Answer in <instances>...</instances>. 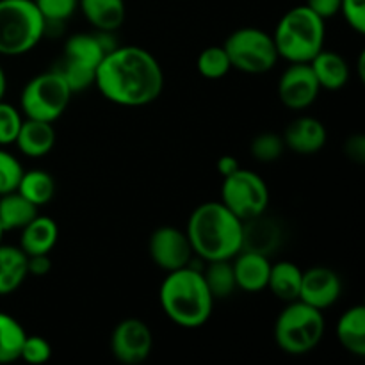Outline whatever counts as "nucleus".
Masks as SVG:
<instances>
[{"instance_id": "f8f14e48", "label": "nucleus", "mask_w": 365, "mask_h": 365, "mask_svg": "<svg viewBox=\"0 0 365 365\" xmlns=\"http://www.w3.org/2000/svg\"><path fill=\"white\" fill-rule=\"evenodd\" d=\"M319 91L321 86L309 63H289L278 81V98L291 110L309 109Z\"/></svg>"}, {"instance_id": "ea45409f", "label": "nucleus", "mask_w": 365, "mask_h": 365, "mask_svg": "<svg viewBox=\"0 0 365 365\" xmlns=\"http://www.w3.org/2000/svg\"><path fill=\"white\" fill-rule=\"evenodd\" d=\"M217 173L221 175V177H228V175H232L234 171H237L239 168H241V164H239V160L235 159L234 155H223L220 157V160H217Z\"/></svg>"}, {"instance_id": "aec40b11", "label": "nucleus", "mask_w": 365, "mask_h": 365, "mask_svg": "<svg viewBox=\"0 0 365 365\" xmlns=\"http://www.w3.org/2000/svg\"><path fill=\"white\" fill-rule=\"evenodd\" d=\"M78 9L89 25L100 32H114L125 24V0H78Z\"/></svg>"}, {"instance_id": "f03ea898", "label": "nucleus", "mask_w": 365, "mask_h": 365, "mask_svg": "<svg viewBox=\"0 0 365 365\" xmlns=\"http://www.w3.org/2000/svg\"><path fill=\"white\" fill-rule=\"evenodd\" d=\"M191 248L203 262L230 260L242 248V221L221 202L196 207L185 227Z\"/></svg>"}, {"instance_id": "dca6fc26", "label": "nucleus", "mask_w": 365, "mask_h": 365, "mask_svg": "<svg viewBox=\"0 0 365 365\" xmlns=\"http://www.w3.org/2000/svg\"><path fill=\"white\" fill-rule=\"evenodd\" d=\"M284 232L277 220L266 216V212L252 220L242 221V248L248 252L271 257L282 245Z\"/></svg>"}, {"instance_id": "393cba45", "label": "nucleus", "mask_w": 365, "mask_h": 365, "mask_svg": "<svg viewBox=\"0 0 365 365\" xmlns=\"http://www.w3.org/2000/svg\"><path fill=\"white\" fill-rule=\"evenodd\" d=\"M38 216V207L13 191L0 196V225L4 232L21 230L29 221Z\"/></svg>"}, {"instance_id": "6ab92c4d", "label": "nucleus", "mask_w": 365, "mask_h": 365, "mask_svg": "<svg viewBox=\"0 0 365 365\" xmlns=\"http://www.w3.org/2000/svg\"><path fill=\"white\" fill-rule=\"evenodd\" d=\"M59 239V227L48 216H38L20 230V248L27 257L50 255Z\"/></svg>"}, {"instance_id": "9d476101", "label": "nucleus", "mask_w": 365, "mask_h": 365, "mask_svg": "<svg viewBox=\"0 0 365 365\" xmlns=\"http://www.w3.org/2000/svg\"><path fill=\"white\" fill-rule=\"evenodd\" d=\"M110 353L123 365H139L148 360L153 349V331L138 317H127L110 334Z\"/></svg>"}, {"instance_id": "4468645a", "label": "nucleus", "mask_w": 365, "mask_h": 365, "mask_svg": "<svg viewBox=\"0 0 365 365\" xmlns=\"http://www.w3.org/2000/svg\"><path fill=\"white\" fill-rule=\"evenodd\" d=\"M113 32H78V34L70 36L64 43V61L81 64L96 70L98 64L102 63L107 52L118 46L109 39Z\"/></svg>"}, {"instance_id": "7c9ffc66", "label": "nucleus", "mask_w": 365, "mask_h": 365, "mask_svg": "<svg viewBox=\"0 0 365 365\" xmlns=\"http://www.w3.org/2000/svg\"><path fill=\"white\" fill-rule=\"evenodd\" d=\"M34 4L45 18L46 31L50 24L61 25L63 21L70 20L78 9V0H34Z\"/></svg>"}, {"instance_id": "1a4fd4ad", "label": "nucleus", "mask_w": 365, "mask_h": 365, "mask_svg": "<svg viewBox=\"0 0 365 365\" xmlns=\"http://www.w3.org/2000/svg\"><path fill=\"white\" fill-rule=\"evenodd\" d=\"M269 198V187L257 171L239 168L237 171L223 178L220 202L241 221L266 212Z\"/></svg>"}, {"instance_id": "a211bd4d", "label": "nucleus", "mask_w": 365, "mask_h": 365, "mask_svg": "<svg viewBox=\"0 0 365 365\" xmlns=\"http://www.w3.org/2000/svg\"><path fill=\"white\" fill-rule=\"evenodd\" d=\"M14 145L25 157L41 159L48 155L56 146V128L46 121L24 118Z\"/></svg>"}, {"instance_id": "473e14b6", "label": "nucleus", "mask_w": 365, "mask_h": 365, "mask_svg": "<svg viewBox=\"0 0 365 365\" xmlns=\"http://www.w3.org/2000/svg\"><path fill=\"white\" fill-rule=\"evenodd\" d=\"M24 175V166L11 152L0 146V196L16 191L18 182Z\"/></svg>"}, {"instance_id": "9b49d317", "label": "nucleus", "mask_w": 365, "mask_h": 365, "mask_svg": "<svg viewBox=\"0 0 365 365\" xmlns=\"http://www.w3.org/2000/svg\"><path fill=\"white\" fill-rule=\"evenodd\" d=\"M148 253L152 262L166 273L189 266L195 255L185 230L171 227V225L159 227L152 232L148 241Z\"/></svg>"}, {"instance_id": "a19ab883", "label": "nucleus", "mask_w": 365, "mask_h": 365, "mask_svg": "<svg viewBox=\"0 0 365 365\" xmlns=\"http://www.w3.org/2000/svg\"><path fill=\"white\" fill-rule=\"evenodd\" d=\"M6 91H7V77H6V71H4L2 64H0V100H4Z\"/></svg>"}, {"instance_id": "39448f33", "label": "nucleus", "mask_w": 365, "mask_h": 365, "mask_svg": "<svg viewBox=\"0 0 365 365\" xmlns=\"http://www.w3.org/2000/svg\"><path fill=\"white\" fill-rule=\"evenodd\" d=\"M327 330V321L321 310L294 299L285 305L274 321L273 337L278 348L292 356L314 351L321 344Z\"/></svg>"}, {"instance_id": "5701e85b", "label": "nucleus", "mask_w": 365, "mask_h": 365, "mask_svg": "<svg viewBox=\"0 0 365 365\" xmlns=\"http://www.w3.org/2000/svg\"><path fill=\"white\" fill-rule=\"evenodd\" d=\"M337 339L353 356H365V307L355 305L339 317Z\"/></svg>"}, {"instance_id": "f257e3e1", "label": "nucleus", "mask_w": 365, "mask_h": 365, "mask_svg": "<svg viewBox=\"0 0 365 365\" xmlns=\"http://www.w3.org/2000/svg\"><path fill=\"white\" fill-rule=\"evenodd\" d=\"M95 86L114 106L145 107L163 93L164 71L143 46H114L96 68Z\"/></svg>"}, {"instance_id": "423d86ee", "label": "nucleus", "mask_w": 365, "mask_h": 365, "mask_svg": "<svg viewBox=\"0 0 365 365\" xmlns=\"http://www.w3.org/2000/svg\"><path fill=\"white\" fill-rule=\"evenodd\" d=\"M45 34L46 21L34 0H0V56H25Z\"/></svg>"}, {"instance_id": "6e6552de", "label": "nucleus", "mask_w": 365, "mask_h": 365, "mask_svg": "<svg viewBox=\"0 0 365 365\" xmlns=\"http://www.w3.org/2000/svg\"><path fill=\"white\" fill-rule=\"evenodd\" d=\"M232 68L248 75H262L273 70L278 63L274 39L269 32L257 27H241L225 41Z\"/></svg>"}, {"instance_id": "79ce46f5", "label": "nucleus", "mask_w": 365, "mask_h": 365, "mask_svg": "<svg viewBox=\"0 0 365 365\" xmlns=\"http://www.w3.org/2000/svg\"><path fill=\"white\" fill-rule=\"evenodd\" d=\"M365 56L362 53V56H360V59H359V77H360V81H365Z\"/></svg>"}, {"instance_id": "c85d7f7f", "label": "nucleus", "mask_w": 365, "mask_h": 365, "mask_svg": "<svg viewBox=\"0 0 365 365\" xmlns=\"http://www.w3.org/2000/svg\"><path fill=\"white\" fill-rule=\"evenodd\" d=\"M196 68H198V73L207 81H220V78L227 77L228 71L232 70V63L223 46L212 45L200 52L198 59H196Z\"/></svg>"}, {"instance_id": "412c9836", "label": "nucleus", "mask_w": 365, "mask_h": 365, "mask_svg": "<svg viewBox=\"0 0 365 365\" xmlns=\"http://www.w3.org/2000/svg\"><path fill=\"white\" fill-rule=\"evenodd\" d=\"M309 64L316 75L317 82H319L321 89L339 91L348 84L349 64L346 63L341 53L323 48Z\"/></svg>"}, {"instance_id": "2eb2a0df", "label": "nucleus", "mask_w": 365, "mask_h": 365, "mask_svg": "<svg viewBox=\"0 0 365 365\" xmlns=\"http://www.w3.org/2000/svg\"><path fill=\"white\" fill-rule=\"evenodd\" d=\"M285 150L298 155H316L324 148L328 141L327 127L314 116H302L292 121L284 132Z\"/></svg>"}, {"instance_id": "4be33fe9", "label": "nucleus", "mask_w": 365, "mask_h": 365, "mask_svg": "<svg viewBox=\"0 0 365 365\" xmlns=\"http://www.w3.org/2000/svg\"><path fill=\"white\" fill-rule=\"evenodd\" d=\"M27 255L20 246L0 245V296L16 292L27 280Z\"/></svg>"}, {"instance_id": "a878e982", "label": "nucleus", "mask_w": 365, "mask_h": 365, "mask_svg": "<svg viewBox=\"0 0 365 365\" xmlns=\"http://www.w3.org/2000/svg\"><path fill=\"white\" fill-rule=\"evenodd\" d=\"M16 192H20L25 200L36 207H43L52 202L56 195V182L50 173L43 170L24 171L18 182Z\"/></svg>"}, {"instance_id": "c756f323", "label": "nucleus", "mask_w": 365, "mask_h": 365, "mask_svg": "<svg viewBox=\"0 0 365 365\" xmlns=\"http://www.w3.org/2000/svg\"><path fill=\"white\" fill-rule=\"evenodd\" d=\"M250 152H252L253 159L259 160V163H274L285 152L284 138L274 134V132H262V134L253 138Z\"/></svg>"}, {"instance_id": "bb28decb", "label": "nucleus", "mask_w": 365, "mask_h": 365, "mask_svg": "<svg viewBox=\"0 0 365 365\" xmlns=\"http://www.w3.org/2000/svg\"><path fill=\"white\" fill-rule=\"evenodd\" d=\"M207 267L202 269L203 280H205L207 287H209L210 294L214 299H225L230 298L235 292L237 285H235V274L234 266L230 260H210L205 262Z\"/></svg>"}, {"instance_id": "7ed1b4c3", "label": "nucleus", "mask_w": 365, "mask_h": 365, "mask_svg": "<svg viewBox=\"0 0 365 365\" xmlns=\"http://www.w3.org/2000/svg\"><path fill=\"white\" fill-rule=\"evenodd\" d=\"M216 299L210 294L202 269L192 264L166 273L159 289V303L164 316L185 330L202 328L209 323Z\"/></svg>"}, {"instance_id": "ddd939ff", "label": "nucleus", "mask_w": 365, "mask_h": 365, "mask_svg": "<svg viewBox=\"0 0 365 365\" xmlns=\"http://www.w3.org/2000/svg\"><path fill=\"white\" fill-rule=\"evenodd\" d=\"M341 294L342 280L334 269L327 266H316L303 271L298 298L303 303L324 312L339 302Z\"/></svg>"}, {"instance_id": "c9c22d12", "label": "nucleus", "mask_w": 365, "mask_h": 365, "mask_svg": "<svg viewBox=\"0 0 365 365\" xmlns=\"http://www.w3.org/2000/svg\"><path fill=\"white\" fill-rule=\"evenodd\" d=\"M339 13L356 34H365V0H341Z\"/></svg>"}, {"instance_id": "f704fd0d", "label": "nucleus", "mask_w": 365, "mask_h": 365, "mask_svg": "<svg viewBox=\"0 0 365 365\" xmlns=\"http://www.w3.org/2000/svg\"><path fill=\"white\" fill-rule=\"evenodd\" d=\"M52 359V346L41 335H27L21 346L20 360L29 365H43Z\"/></svg>"}, {"instance_id": "72a5a7b5", "label": "nucleus", "mask_w": 365, "mask_h": 365, "mask_svg": "<svg viewBox=\"0 0 365 365\" xmlns=\"http://www.w3.org/2000/svg\"><path fill=\"white\" fill-rule=\"evenodd\" d=\"M21 121H24L21 110L0 100V146L14 145Z\"/></svg>"}, {"instance_id": "37998d69", "label": "nucleus", "mask_w": 365, "mask_h": 365, "mask_svg": "<svg viewBox=\"0 0 365 365\" xmlns=\"http://www.w3.org/2000/svg\"><path fill=\"white\" fill-rule=\"evenodd\" d=\"M4 234H6V232H4L2 225H0V245H2V237H4Z\"/></svg>"}, {"instance_id": "20e7f679", "label": "nucleus", "mask_w": 365, "mask_h": 365, "mask_svg": "<svg viewBox=\"0 0 365 365\" xmlns=\"http://www.w3.org/2000/svg\"><path fill=\"white\" fill-rule=\"evenodd\" d=\"M324 21L327 20L317 16L305 4L289 9L271 34L278 57L287 63H310L324 48Z\"/></svg>"}, {"instance_id": "cd10ccee", "label": "nucleus", "mask_w": 365, "mask_h": 365, "mask_svg": "<svg viewBox=\"0 0 365 365\" xmlns=\"http://www.w3.org/2000/svg\"><path fill=\"white\" fill-rule=\"evenodd\" d=\"M27 331L20 321L9 314L0 312V365L13 364L20 360L21 346H24Z\"/></svg>"}, {"instance_id": "b1692460", "label": "nucleus", "mask_w": 365, "mask_h": 365, "mask_svg": "<svg viewBox=\"0 0 365 365\" xmlns=\"http://www.w3.org/2000/svg\"><path fill=\"white\" fill-rule=\"evenodd\" d=\"M303 271L289 260H280L277 264H271L269 280L267 289L273 292V296L280 302H294L299 298V289H302Z\"/></svg>"}, {"instance_id": "f3484780", "label": "nucleus", "mask_w": 365, "mask_h": 365, "mask_svg": "<svg viewBox=\"0 0 365 365\" xmlns=\"http://www.w3.org/2000/svg\"><path fill=\"white\" fill-rule=\"evenodd\" d=\"M232 266H234L237 289L250 292V294L267 289V280H269L271 271L269 257L260 255V253L255 252H248V250H241L232 259Z\"/></svg>"}, {"instance_id": "e433bc0d", "label": "nucleus", "mask_w": 365, "mask_h": 365, "mask_svg": "<svg viewBox=\"0 0 365 365\" xmlns=\"http://www.w3.org/2000/svg\"><path fill=\"white\" fill-rule=\"evenodd\" d=\"M344 153L349 160L356 164L365 163V138L362 134L349 135L344 145Z\"/></svg>"}, {"instance_id": "0eeeda50", "label": "nucleus", "mask_w": 365, "mask_h": 365, "mask_svg": "<svg viewBox=\"0 0 365 365\" xmlns=\"http://www.w3.org/2000/svg\"><path fill=\"white\" fill-rule=\"evenodd\" d=\"M71 89L61 71L50 70L34 75L20 93V110L24 118L53 123L71 102Z\"/></svg>"}, {"instance_id": "58836bf2", "label": "nucleus", "mask_w": 365, "mask_h": 365, "mask_svg": "<svg viewBox=\"0 0 365 365\" xmlns=\"http://www.w3.org/2000/svg\"><path fill=\"white\" fill-rule=\"evenodd\" d=\"M27 269L32 277H46L52 271L50 255H32L27 257Z\"/></svg>"}, {"instance_id": "2f4dec72", "label": "nucleus", "mask_w": 365, "mask_h": 365, "mask_svg": "<svg viewBox=\"0 0 365 365\" xmlns=\"http://www.w3.org/2000/svg\"><path fill=\"white\" fill-rule=\"evenodd\" d=\"M61 71V75L66 81L68 88L71 89V93H78V91H86L91 86H95V75L96 70L88 66H81V64L70 63V61H64L61 63V66L57 68Z\"/></svg>"}, {"instance_id": "4c0bfd02", "label": "nucleus", "mask_w": 365, "mask_h": 365, "mask_svg": "<svg viewBox=\"0 0 365 365\" xmlns=\"http://www.w3.org/2000/svg\"><path fill=\"white\" fill-rule=\"evenodd\" d=\"M307 7L314 11L317 16H321L323 20H328V18L339 14V9H341V0H307Z\"/></svg>"}]
</instances>
